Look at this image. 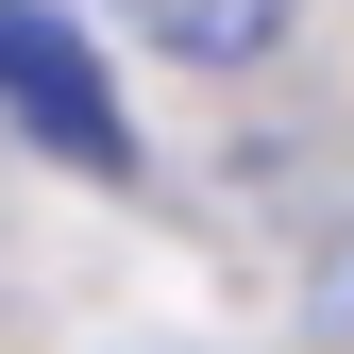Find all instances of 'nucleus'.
I'll list each match as a JSON object with an SVG mask.
<instances>
[{
    "label": "nucleus",
    "instance_id": "nucleus-2",
    "mask_svg": "<svg viewBox=\"0 0 354 354\" xmlns=\"http://www.w3.org/2000/svg\"><path fill=\"white\" fill-rule=\"evenodd\" d=\"M118 17H136L152 51H186V68H253V51L304 17V0H118Z\"/></svg>",
    "mask_w": 354,
    "mask_h": 354
},
{
    "label": "nucleus",
    "instance_id": "nucleus-1",
    "mask_svg": "<svg viewBox=\"0 0 354 354\" xmlns=\"http://www.w3.org/2000/svg\"><path fill=\"white\" fill-rule=\"evenodd\" d=\"M0 102H17L34 152H68V169H136V118H118L102 51H84L51 0H0Z\"/></svg>",
    "mask_w": 354,
    "mask_h": 354
}]
</instances>
